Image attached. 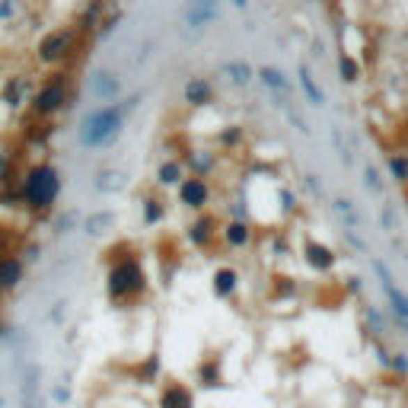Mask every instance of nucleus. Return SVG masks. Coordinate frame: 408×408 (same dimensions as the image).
<instances>
[{"instance_id":"20","label":"nucleus","mask_w":408,"mask_h":408,"mask_svg":"<svg viewBox=\"0 0 408 408\" xmlns=\"http://www.w3.org/2000/svg\"><path fill=\"white\" fill-rule=\"evenodd\" d=\"M236 288H240V272L236 268H217V274H214V297L227 300V297L236 294Z\"/></svg>"},{"instance_id":"31","label":"nucleus","mask_w":408,"mask_h":408,"mask_svg":"<svg viewBox=\"0 0 408 408\" xmlns=\"http://www.w3.org/2000/svg\"><path fill=\"white\" fill-rule=\"evenodd\" d=\"M7 179H10V153L0 150V182H7Z\"/></svg>"},{"instance_id":"7","label":"nucleus","mask_w":408,"mask_h":408,"mask_svg":"<svg viewBox=\"0 0 408 408\" xmlns=\"http://www.w3.org/2000/svg\"><path fill=\"white\" fill-rule=\"evenodd\" d=\"M217 236H220V220L214 217L211 211L198 214L189 223V242L195 249H211L214 242H217Z\"/></svg>"},{"instance_id":"22","label":"nucleus","mask_w":408,"mask_h":408,"mask_svg":"<svg viewBox=\"0 0 408 408\" xmlns=\"http://www.w3.org/2000/svg\"><path fill=\"white\" fill-rule=\"evenodd\" d=\"M258 80H262L268 90H272V96H290V80L284 74H281L278 68H258Z\"/></svg>"},{"instance_id":"35","label":"nucleus","mask_w":408,"mask_h":408,"mask_svg":"<svg viewBox=\"0 0 408 408\" xmlns=\"http://www.w3.org/2000/svg\"><path fill=\"white\" fill-rule=\"evenodd\" d=\"M0 408H3V395H0Z\"/></svg>"},{"instance_id":"30","label":"nucleus","mask_w":408,"mask_h":408,"mask_svg":"<svg viewBox=\"0 0 408 408\" xmlns=\"http://www.w3.org/2000/svg\"><path fill=\"white\" fill-rule=\"evenodd\" d=\"M335 207H338V214L348 217V223H357V214H354V207H351V201H335Z\"/></svg>"},{"instance_id":"10","label":"nucleus","mask_w":408,"mask_h":408,"mask_svg":"<svg viewBox=\"0 0 408 408\" xmlns=\"http://www.w3.org/2000/svg\"><path fill=\"white\" fill-rule=\"evenodd\" d=\"M182 99L189 102L191 109H204L214 102V84L207 77H189L185 86H182Z\"/></svg>"},{"instance_id":"8","label":"nucleus","mask_w":408,"mask_h":408,"mask_svg":"<svg viewBox=\"0 0 408 408\" xmlns=\"http://www.w3.org/2000/svg\"><path fill=\"white\" fill-rule=\"evenodd\" d=\"M159 408H195V393L182 379H166L159 386Z\"/></svg>"},{"instance_id":"17","label":"nucleus","mask_w":408,"mask_h":408,"mask_svg":"<svg viewBox=\"0 0 408 408\" xmlns=\"http://www.w3.org/2000/svg\"><path fill=\"white\" fill-rule=\"evenodd\" d=\"M220 236H223V242H227L230 249H246L252 242V230L246 220H227V223L220 227Z\"/></svg>"},{"instance_id":"25","label":"nucleus","mask_w":408,"mask_h":408,"mask_svg":"<svg viewBox=\"0 0 408 408\" xmlns=\"http://www.w3.org/2000/svg\"><path fill=\"white\" fill-rule=\"evenodd\" d=\"M300 86H303V93H306V99H310L313 106H322L325 102V93L319 90V84L313 80V74L306 68H300Z\"/></svg>"},{"instance_id":"9","label":"nucleus","mask_w":408,"mask_h":408,"mask_svg":"<svg viewBox=\"0 0 408 408\" xmlns=\"http://www.w3.org/2000/svg\"><path fill=\"white\" fill-rule=\"evenodd\" d=\"M45 395H42V367L36 361L26 363L23 370V408H42Z\"/></svg>"},{"instance_id":"3","label":"nucleus","mask_w":408,"mask_h":408,"mask_svg":"<svg viewBox=\"0 0 408 408\" xmlns=\"http://www.w3.org/2000/svg\"><path fill=\"white\" fill-rule=\"evenodd\" d=\"M61 195V173L58 166L52 163H32L26 169L23 182H19V198L29 211L42 214V211H52V204L58 201Z\"/></svg>"},{"instance_id":"11","label":"nucleus","mask_w":408,"mask_h":408,"mask_svg":"<svg viewBox=\"0 0 408 408\" xmlns=\"http://www.w3.org/2000/svg\"><path fill=\"white\" fill-rule=\"evenodd\" d=\"M0 96H3V102H7L10 109H23L26 102L32 99V84H29V77L13 74L7 84L0 86Z\"/></svg>"},{"instance_id":"28","label":"nucleus","mask_w":408,"mask_h":408,"mask_svg":"<svg viewBox=\"0 0 408 408\" xmlns=\"http://www.w3.org/2000/svg\"><path fill=\"white\" fill-rule=\"evenodd\" d=\"M10 249H13V240H10V230H7V227H0V258H3V256H13Z\"/></svg>"},{"instance_id":"19","label":"nucleus","mask_w":408,"mask_h":408,"mask_svg":"<svg viewBox=\"0 0 408 408\" xmlns=\"http://www.w3.org/2000/svg\"><path fill=\"white\" fill-rule=\"evenodd\" d=\"M303 256H306V262H310L316 272H329V268L335 265L332 249H325L322 242H316V240H306V242H303Z\"/></svg>"},{"instance_id":"5","label":"nucleus","mask_w":408,"mask_h":408,"mask_svg":"<svg viewBox=\"0 0 408 408\" xmlns=\"http://www.w3.org/2000/svg\"><path fill=\"white\" fill-rule=\"evenodd\" d=\"M68 99H70V74L68 70H54V74L45 77L42 86L32 93L29 109L36 118H52V115H58L61 109L68 106Z\"/></svg>"},{"instance_id":"2","label":"nucleus","mask_w":408,"mask_h":408,"mask_svg":"<svg viewBox=\"0 0 408 408\" xmlns=\"http://www.w3.org/2000/svg\"><path fill=\"white\" fill-rule=\"evenodd\" d=\"M137 102H141V96H131V99H121V102H112V106L93 109V112L84 118V125H80V134H77L80 147H86V150L109 147L115 137L121 134V128H125V118L134 112Z\"/></svg>"},{"instance_id":"26","label":"nucleus","mask_w":408,"mask_h":408,"mask_svg":"<svg viewBox=\"0 0 408 408\" xmlns=\"http://www.w3.org/2000/svg\"><path fill=\"white\" fill-rule=\"evenodd\" d=\"M240 141H242V128H230V131H223V134H220V147H230V150H233V147H240Z\"/></svg>"},{"instance_id":"21","label":"nucleus","mask_w":408,"mask_h":408,"mask_svg":"<svg viewBox=\"0 0 408 408\" xmlns=\"http://www.w3.org/2000/svg\"><path fill=\"white\" fill-rule=\"evenodd\" d=\"M220 70L227 74V80H230L233 86H249V84H252V77H256V70H252L249 61H240V58L227 61V64H223Z\"/></svg>"},{"instance_id":"23","label":"nucleus","mask_w":408,"mask_h":408,"mask_svg":"<svg viewBox=\"0 0 408 408\" xmlns=\"http://www.w3.org/2000/svg\"><path fill=\"white\" fill-rule=\"evenodd\" d=\"M112 223H115L112 211H96V214H90V217L84 220V233L86 236H102L106 230H112Z\"/></svg>"},{"instance_id":"32","label":"nucleus","mask_w":408,"mask_h":408,"mask_svg":"<svg viewBox=\"0 0 408 408\" xmlns=\"http://www.w3.org/2000/svg\"><path fill=\"white\" fill-rule=\"evenodd\" d=\"M16 10H19L16 3H0V19H13Z\"/></svg>"},{"instance_id":"16","label":"nucleus","mask_w":408,"mask_h":408,"mask_svg":"<svg viewBox=\"0 0 408 408\" xmlns=\"http://www.w3.org/2000/svg\"><path fill=\"white\" fill-rule=\"evenodd\" d=\"M125 185H128V173L118 166H106L96 173V191H102V195H118V191H125Z\"/></svg>"},{"instance_id":"14","label":"nucleus","mask_w":408,"mask_h":408,"mask_svg":"<svg viewBox=\"0 0 408 408\" xmlns=\"http://www.w3.org/2000/svg\"><path fill=\"white\" fill-rule=\"evenodd\" d=\"M198 383L204 389H220L223 386V357L217 354L201 357V363H198Z\"/></svg>"},{"instance_id":"15","label":"nucleus","mask_w":408,"mask_h":408,"mask_svg":"<svg viewBox=\"0 0 408 408\" xmlns=\"http://www.w3.org/2000/svg\"><path fill=\"white\" fill-rule=\"evenodd\" d=\"M23 274H26V265H23V258L19 256H3L0 258V294H3V290L19 288Z\"/></svg>"},{"instance_id":"33","label":"nucleus","mask_w":408,"mask_h":408,"mask_svg":"<svg viewBox=\"0 0 408 408\" xmlns=\"http://www.w3.org/2000/svg\"><path fill=\"white\" fill-rule=\"evenodd\" d=\"M367 185H370L373 191H379V189H383V185H379V175H377V169H370V166H367Z\"/></svg>"},{"instance_id":"13","label":"nucleus","mask_w":408,"mask_h":408,"mask_svg":"<svg viewBox=\"0 0 408 408\" xmlns=\"http://www.w3.org/2000/svg\"><path fill=\"white\" fill-rule=\"evenodd\" d=\"M90 93L99 99V102L112 106L115 99H118V93H121V80L112 74V70H96V74H93V84H90Z\"/></svg>"},{"instance_id":"4","label":"nucleus","mask_w":408,"mask_h":408,"mask_svg":"<svg viewBox=\"0 0 408 408\" xmlns=\"http://www.w3.org/2000/svg\"><path fill=\"white\" fill-rule=\"evenodd\" d=\"M80 45H84V32L77 29V26H58V29L45 32V36L38 38L36 58L45 68H58V64L74 58L80 52Z\"/></svg>"},{"instance_id":"12","label":"nucleus","mask_w":408,"mask_h":408,"mask_svg":"<svg viewBox=\"0 0 408 408\" xmlns=\"http://www.w3.org/2000/svg\"><path fill=\"white\" fill-rule=\"evenodd\" d=\"M217 16H220V7L214 0H195V3H189V7L182 10V19H185L191 29H204V26L214 23Z\"/></svg>"},{"instance_id":"29","label":"nucleus","mask_w":408,"mask_h":408,"mask_svg":"<svg viewBox=\"0 0 408 408\" xmlns=\"http://www.w3.org/2000/svg\"><path fill=\"white\" fill-rule=\"evenodd\" d=\"M74 223H77V211H68L64 217L58 220V233H68V230L74 227Z\"/></svg>"},{"instance_id":"1","label":"nucleus","mask_w":408,"mask_h":408,"mask_svg":"<svg viewBox=\"0 0 408 408\" xmlns=\"http://www.w3.org/2000/svg\"><path fill=\"white\" fill-rule=\"evenodd\" d=\"M147 290L144 262L131 246H118L109 252V272H106V294L112 303H134Z\"/></svg>"},{"instance_id":"24","label":"nucleus","mask_w":408,"mask_h":408,"mask_svg":"<svg viewBox=\"0 0 408 408\" xmlns=\"http://www.w3.org/2000/svg\"><path fill=\"white\" fill-rule=\"evenodd\" d=\"M163 217H166V204H163V198L147 195L144 198V223L147 227H157V223H163Z\"/></svg>"},{"instance_id":"6","label":"nucleus","mask_w":408,"mask_h":408,"mask_svg":"<svg viewBox=\"0 0 408 408\" xmlns=\"http://www.w3.org/2000/svg\"><path fill=\"white\" fill-rule=\"evenodd\" d=\"M175 195H179V204H185L189 211H201L211 204V182L201 179V175H185L182 179V185L175 189Z\"/></svg>"},{"instance_id":"27","label":"nucleus","mask_w":408,"mask_h":408,"mask_svg":"<svg viewBox=\"0 0 408 408\" xmlns=\"http://www.w3.org/2000/svg\"><path fill=\"white\" fill-rule=\"evenodd\" d=\"M341 77L345 80H357V64L351 54H341Z\"/></svg>"},{"instance_id":"34","label":"nucleus","mask_w":408,"mask_h":408,"mask_svg":"<svg viewBox=\"0 0 408 408\" xmlns=\"http://www.w3.org/2000/svg\"><path fill=\"white\" fill-rule=\"evenodd\" d=\"M0 335H3V319H0Z\"/></svg>"},{"instance_id":"18","label":"nucleus","mask_w":408,"mask_h":408,"mask_svg":"<svg viewBox=\"0 0 408 408\" xmlns=\"http://www.w3.org/2000/svg\"><path fill=\"white\" fill-rule=\"evenodd\" d=\"M185 175L189 173H185V163H182L179 157H169L157 166V182L159 185H166V189H179Z\"/></svg>"}]
</instances>
